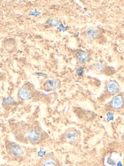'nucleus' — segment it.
Returning <instances> with one entry per match:
<instances>
[{"label": "nucleus", "instance_id": "f257e3e1", "mask_svg": "<svg viewBox=\"0 0 124 166\" xmlns=\"http://www.w3.org/2000/svg\"><path fill=\"white\" fill-rule=\"evenodd\" d=\"M26 135L28 141L32 145H36L45 139L46 134L39 126H32Z\"/></svg>", "mask_w": 124, "mask_h": 166}, {"label": "nucleus", "instance_id": "39448f33", "mask_svg": "<svg viewBox=\"0 0 124 166\" xmlns=\"http://www.w3.org/2000/svg\"><path fill=\"white\" fill-rule=\"evenodd\" d=\"M124 104V100L122 96L117 95L113 98L111 102V106L113 109H119L122 107Z\"/></svg>", "mask_w": 124, "mask_h": 166}, {"label": "nucleus", "instance_id": "ddd939ff", "mask_svg": "<svg viewBox=\"0 0 124 166\" xmlns=\"http://www.w3.org/2000/svg\"><path fill=\"white\" fill-rule=\"evenodd\" d=\"M77 74L79 76H82L84 73V68L82 67H80L77 70Z\"/></svg>", "mask_w": 124, "mask_h": 166}, {"label": "nucleus", "instance_id": "0eeeda50", "mask_svg": "<svg viewBox=\"0 0 124 166\" xmlns=\"http://www.w3.org/2000/svg\"><path fill=\"white\" fill-rule=\"evenodd\" d=\"M32 95L31 90L27 87H23L19 91V97L24 100L30 99L32 97Z\"/></svg>", "mask_w": 124, "mask_h": 166}, {"label": "nucleus", "instance_id": "423d86ee", "mask_svg": "<svg viewBox=\"0 0 124 166\" xmlns=\"http://www.w3.org/2000/svg\"><path fill=\"white\" fill-rule=\"evenodd\" d=\"M107 91L110 94H116L119 91V87L117 83L115 81L109 82L106 87Z\"/></svg>", "mask_w": 124, "mask_h": 166}, {"label": "nucleus", "instance_id": "1a4fd4ad", "mask_svg": "<svg viewBox=\"0 0 124 166\" xmlns=\"http://www.w3.org/2000/svg\"><path fill=\"white\" fill-rule=\"evenodd\" d=\"M57 81L56 80H48L46 83V86L48 90H53L56 88Z\"/></svg>", "mask_w": 124, "mask_h": 166}, {"label": "nucleus", "instance_id": "20e7f679", "mask_svg": "<svg viewBox=\"0 0 124 166\" xmlns=\"http://www.w3.org/2000/svg\"><path fill=\"white\" fill-rule=\"evenodd\" d=\"M58 161L52 156L48 155L39 161L37 166H58Z\"/></svg>", "mask_w": 124, "mask_h": 166}, {"label": "nucleus", "instance_id": "dca6fc26", "mask_svg": "<svg viewBox=\"0 0 124 166\" xmlns=\"http://www.w3.org/2000/svg\"><path fill=\"white\" fill-rule=\"evenodd\" d=\"M122 138H123V140H124V135H123Z\"/></svg>", "mask_w": 124, "mask_h": 166}, {"label": "nucleus", "instance_id": "6e6552de", "mask_svg": "<svg viewBox=\"0 0 124 166\" xmlns=\"http://www.w3.org/2000/svg\"><path fill=\"white\" fill-rule=\"evenodd\" d=\"M77 58L80 62H85L88 60V55L84 52H80L77 54Z\"/></svg>", "mask_w": 124, "mask_h": 166}, {"label": "nucleus", "instance_id": "9d476101", "mask_svg": "<svg viewBox=\"0 0 124 166\" xmlns=\"http://www.w3.org/2000/svg\"><path fill=\"white\" fill-rule=\"evenodd\" d=\"M99 31L96 29H91L87 31V37L89 39H93L98 37L99 35Z\"/></svg>", "mask_w": 124, "mask_h": 166}, {"label": "nucleus", "instance_id": "f03ea898", "mask_svg": "<svg viewBox=\"0 0 124 166\" xmlns=\"http://www.w3.org/2000/svg\"><path fill=\"white\" fill-rule=\"evenodd\" d=\"M5 147L8 155L14 158H21L26 154V149L14 142L7 141Z\"/></svg>", "mask_w": 124, "mask_h": 166}, {"label": "nucleus", "instance_id": "2eb2a0df", "mask_svg": "<svg viewBox=\"0 0 124 166\" xmlns=\"http://www.w3.org/2000/svg\"><path fill=\"white\" fill-rule=\"evenodd\" d=\"M117 166H122V165L121 164V162H119L118 163Z\"/></svg>", "mask_w": 124, "mask_h": 166}, {"label": "nucleus", "instance_id": "7ed1b4c3", "mask_svg": "<svg viewBox=\"0 0 124 166\" xmlns=\"http://www.w3.org/2000/svg\"><path fill=\"white\" fill-rule=\"evenodd\" d=\"M63 139L68 143H74L80 140V134L76 129H68L64 134Z\"/></svg>", "mask_w": 124, "mask_h": 166}, {"label": "nucleus", "instance_id": "4468645a", "mask_svg": "<svg viewBox=\"0 0 124 166\" xmlns=\"http://www.w3.org/2000/svg\"><path fill=\"white\" fill-rule=\"evenodd\" d=\"M58 29L60 31H66L67 30V28H68V27H65V26H64V25L63 24H61V25H60V26H59L58 28Z\"/></svg>", "mask_w": 124, "mask_h": 166}, {"label": "nucleus", "instance_id": "f8f14e48", "mask_svg": "<svg viewBox=\"0 0 124 166\" xmlns=\"http://www.w3.org/2000/svg\"><path fill=\"white\" fill-rule=\"evenodd\" d=\"M95 70L98 72H101L102 71H103V69H104V66L102 64H97V65H95Z\"/></svg>", "mask_w": 124, "mask_h": 166}, {"label": "nucleus", "instance_id": "9b49d317", "mask_svg": "<svg viewBox=\"0 0 124 166\" xmlns=\"http://www.w3.org/2000/svg\"><path fill=\"white\" fill-rule=\"evenodd\" d=\"M48 21L49 24L52 25V26H57V25H58L59 23V21L58 20L55 19H50V20H48Z\"/></svg>", "mask_w": 124, "mask_h": 166}]
</instances>
